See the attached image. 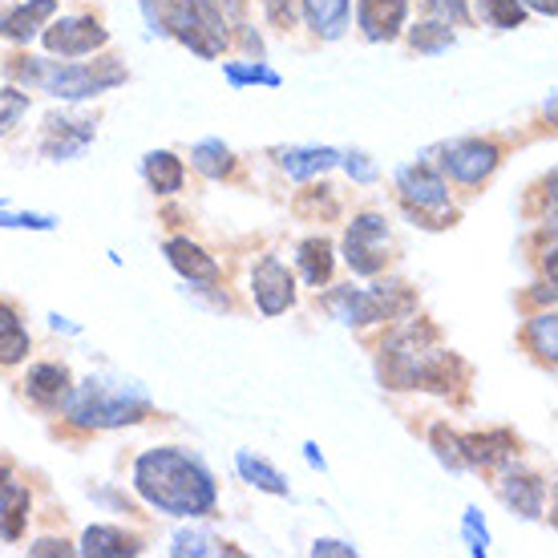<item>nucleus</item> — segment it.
<instances>
[{
  "label": "nucleus",
  "instance_id": "f257e3e1",
  "mask_svg": "<svg viewBox=\"0 0 558 558\" xmlns=\"http://www.w3.org/2000/svg\"><path fill=\"white\" fill-rule=\"evenodd\" d=\"M401 328H392L380 340L377 373L380 385L392 392L425 389V392H453L465 385L470 368L458 361V352L441 349V332L429 320H397Z\"/></svg>",
  "mask_w": 558,
  "mask_h": 558
},
{
  "label": "nucleus",
  "instance_id": "f03ea898",
  "mask_svg": "<svg viewBox=\"0 0 558 558\" xmlns=\"http://www.w3.org/2000/svg\"><path fill=\"white\" fill-rule=\"evenodd\" d=\"M134 489L150 510L167 518H207L219 506L215 477L195 453L158 446L134 461Z\"/></svg>",
  "mask_w": 558,
  "mask_h": 558
},
{
  "label": "nucleus",
  "instance_id": "7ed1b4c3",
  "mask_svg": "<svg viewBox=\"0 0 558 558\" xmlns=\"http://www.w3.org/2000/svg\"><path fill=\"white\" fill-rule=\"evenodd\" d=\"M61 409H65V421H70L73 429H85V433L126 429V425H138V421L154 417V401L138 385L106 380V377H89L82 385H73Z\"/></svg>",
  "mask_w": 558,
  "mask_h": 558
},
{
  "label": "nucleus",
  "instance_id": "20e7f679",
  "mask_svg": "<svg viewBox=\"0 0 558 558\" xmlns=\"http://www.w3.org/2000/svg\"><path fill=\"white\" fill-rule=\"evenodd\" d=\"M397 198L409 219L425 231H446L458 223V210L449 203V182L433 162H409L397 170Z\"/></svg>",
  "mask_w": 558,
  "mask_h": 558
},
{
  "label": "nucleus",
  "instance_id": "39448f33",
  "mask_svg": "<svg viewBox=\"0 0 558 558\" xmlns=\"http://www.w3.org/2000/svg\"><path fill=\"white\" fill-rule=\"evenodd\" d=\"M126 65L118 61V57H98V61H70V65H61V61H49V70H45L41 85L49 98L57 101H89V98H101V94H110L118 85H126Z\"/></svg>",
  "mask_w": 558,
  "mask_h": 558
},
{
  "label": "nucleus",
  "instance_id": "423d86ee",
  "mask_svg": "<svg viewBox=\"0 0 558 558\" xmlns=\"http://www.w3.org/2000/svg\"><path fill=\"white\" fill-rule=\"evenodd\" d=\"M167 37H174L182 49H191L203 61H215L231 45V21L219 13L215 0H174Z\"/></svg>",
  "mask_w": 558,
  "mask_h": 558
},
{
  "label": "nucleus",
  "instance_id": "0eeeda50",
  "mask_svg": "<svg viewBox=\"0 0 558 558\" xmlns=\"http://www.w3.org/2000/svg\"><path fill=\"white\" fill-rule=\"evenodd\" d=\"M392 252L389 219L380 210H361L349 227H344V264L352 276H380Z\"/></svg>",
  "mask_w": 558,
  "mask_h": 558
},
{
  "label": "nucleus",
  "instance_id": "6e6552de",
  "mask_svg": "<svg viewBox=\"0 0 558 558\" xmlns=\"http://www.w3.org/2000/svg\"><path fill=\"white\" fill-rule=\"evenodd\" d=\"M498 167H502V146L494 138L449 142L441 146V162H437L446 182H458V186H482Z\"/></svg>",
  "mask_w": 558,
  "mask_h": 558
},
{
  "label": "nucleus",
  "instance_id": "1a4fd4ad",
  "mask_svg": "<svg viewBox=\"0 0 558 558\" xmlns=\"http://www.w3.org/2000/svg\"><path fill=\"white\" fill-rule=\"evenodd\" d=\"M41 41L53 57H94L98 49L110 45V28L101 25L94 13L82 16H61L57 25L41 28Z\"/></svg>",
  "mask_w": 558,
  "mask_h": 558
},
{
  "label": "nucleus",
  "instance_id": "9d476101",
  "mask_svg": "<svg viewBox=\"0 0 558 558\" xmlns=\"http://www.w3.org/2000/svg\"><path fill=\"white\" fill-rule=\"evenodd\" d=\"M502 474H498V498H502L518 518H543V502H546V477L526 470V465H518L514 458L502 461L498 465Z\"/></svg>",
  "mask_w": 558,
  "mask_h": 558
},
{
  "label": "nucleus",
  "instance_id": "9b49d317",
  "mask_svg": "<svg viewBox=\"0 0 558 558\" xmlns=\"http://www.w3.org/2000/svg\"><path fill=\"white\" fill-rule=\"evenodd\" d=\"M252 295L264 316H283L295 304V276L288 271V264H279L276 255H264L252 267Z\"/></svg>",
  "mask_w": 558,
  "mask_h": 558
},
{
  "label": "nucleus",
  "instance_id": "f8f14e48",
  "mask_svg": "<svg viewBox=\"0 0 558 558\" xmlns=\"http://www.w3.org/2000/svg\"><path fill=\"white\" fill-rule=\"evenodd\" d=\"M94 138H98V130L89 118H49L41 134V154L49 162H73L89 150Z\"/></svg>",
  "mask_w": 558,
  "mask_h": 558
},
{
  "label": "nucleus",
  "instance_id": "ddd939ff",
  "mask_svg": "<svg viewBox=\"0 0 558 558\" xmlns=\"http://www.w3.org/2000/svg\"><path fill=\"white\" fill-rule=\"evenodd\" d=\"M167 259L191 288H198V292H203V288H219V279H223L219 259H215L207 247H198L195 239H167Z\"/></svg>",
  "mask_w": 558,
  "mask_h": 558
},
{
  "label": "nucleus",
  "instance_id": "4468645a",
  "mask_svg": "<svg viewBox=\"0 0 558 558\" xmlns=\"http://www.w3.org/2000/svg\"><path fill=\"white\" fill-rule=\"evenodd\" d=\"M409 0H356V25H361L364 41L385 45L397 41L405 33Z\"/></svg>",
  "mask_w": 558,
  "mask_h": 558
},
{
  "label": "nucleus",
  "instance_id": "2eb2a0df",
  "mask_svg": "<svg viewBox=\"0 0 558 558\" xmlns=\"http://www.w3.org/2000/svg\"><path fill=\"white\" fill-rule=\"evenodd\" d=\"M328 312H332L336 320L344 324V328H368V324H385V312L377 304V292L373 288H332V292H324L320 300Z\"/></svg>",
  "mask_w": 558,
  "mask_h": 558
},
{
  "label": "nucleus",
  "instance_id": "dca6fc26",
  "mask_svg": "<svg viewBox=\"0 0 558 558\" xmlns=\"http://www.w3.org/2000/svg\"><path fill=\"white\" fill-rule=\"evenodd\" d=\"M518 453V437L510 429H486L461 437V461L465 470H498Z\"/></svg>",
  "mask_w": 558,
  "mask_h": 558
},
{
  "label": "nucleus",
  "instance_id": "f3484780",
  "mask_svg": "<svg viewBox=\"0 0 558 558\" xmlns=\"http://www.w3.org/2000/svg\"><path fill=\"white\" fill-rule=\"evenodd\" d=\"M73 389V377H70V368L65 364H57V361H41V364H33L25 373V397L33 401L37 409H61L65 405V397H70Z\"/></svg>",
  "mask_w": 558,
  "mask_h": 558
},
{
  "label": "nucleus",
  "instance_id": "a211bd4d",
  "mask_svg": "<svg viewBox=\"0 0 558 558\" xmlns=\"http://www.w3.org/2000/svg\"><path fill=\"white\" fill-rule=\"evenodd\" d=\"M57 13V0H21L0 9V37L13 45H28L33 37H41L45 21Z\"/></svg>",
  "mask_w": 558,
  "mask_h": 558
},
{
  "label": "nucleus",
  "instance_id": "6ab92c4d",
  "mask_svg": "<svg viewBox=\"0 0 558 558\" xmlns=\"http://www.w3.org/2000/svg\"><path fill=\"white\" fill-rule=\"evenodd\" d=\"M28 510H33L28 489L16 482V474L9 465H0V538H4V543H16V538L25 534Z\"/></svg>",
  "mask_w": 558,
  "mask_h": 558
},
{
  "label": "nucleus",
  "instance_id": "aec40b11",
  "mask_svg": "<svg viewBox=\"0 0 558 558\" xmlns=\"http://www.w3.org/2000/svg\"><path fill=\"white\" fill-rule=\"evenodd\" d=\"M271 154H276L279 170L295 182H307L324 170L340 167V150H332V146H279Z\"/></svg>",
  "mask_w": 558,
  "mask_h": 558
},
{
  "label": "nucleus",
  "instance_id": "412c9836",
  "mask_svg": "<svg viewBox=\"0 0 558 558\" xmlns=\"http://www.w3.org/2000/svg\"><path fill=\"white\" fill-rule=\"evenodd\" d=\"M300 13L320 41H340L349 28L352 0H300Z\"/></svg>",
  "mask_w": 558,
  "mask_h": 558
},
{
  "label": "nucleus",
  "instance_id": "4be33fe9",
  "mask_svg": "<svg viewBox=\"0 0 558 558\" xmlns=\"http://www.w3.org/2000/svg\"><path fill=\"white\" fill-rule=\"evenodd\" d=\"M77 555L85 558H126V555H142V538L126 534L122 526H89L82 534V546Z\"/></svg>",
  "mask_w": 558,
  "mask_h": 558
},
{
  "label": "nucleus",
  "instance_id": "5701e85b",
  "mask_svg": "<svg viewBox=\"0 0 558 558\" xmlns=\"http://www.w3.org/2000/svg\"><path fill=\"white\" fill-rule=\"evenodd\" d=\"M295 259H300V276H304L307 288H328V279H332V267H336V247L332 239H304L300 247H295Z\"/></svg>",
  "mask_w": 558,
  "mask_h": 558
},
{
  "label": "nucleus",
  "instance_id": "b1692460",
  "mask_svg": "<svg viewBox=\"0 0 558 558\" xmlns=\"http://www.w3.org/2000/svg\"><path fill=\"white\" fill-rule=\"evenodd\" d=\"M191 167H195L198 174H203V179H210V182H227L239 170V158H235V150H231L227 142L203 138V142H195V146H191Z\"/></svg>",
  "mask_w": 558,
  "mask_h": 558
},
{
  "label": "nucleus",
  "instance_id": "393cba45",
  "mask_svg": "<svg viewBox=\"0 0 558 558\" xmlns=\"http://www.w3.org/2000/svg\"><path fill=\"white\" fill-rule=\"evenodd\" d=\"M142 174H146L154 195H179L182 182H186V167L174 150H150L142 158Z\"/></svg>",
  "mask_w": 558,
  "mask_h": 558
},
{
  "label": "nucleus",
  "instance_id": "a878e982",
  "mask_svg": "<svg viewBox=\"0 0 558 558\" xmlns=\"http://www.w3.org/2000/svg\"><path fill=\"white\" fill-rule=\"evenodd\" d=\"M33 352V336H28L21 312L9 300H0V364H21Z\"/></svg>",
  "mask_w": 558,
  "mask_h": 558
},
{
  "label": "nucleus",
  "instance_id": "bb28decb",
  "mask_svg": "<svg viewBox=\"0 0 558 558\" xmlns=\"http://www.w3.org/2000/svg\"><path fill=\"white\" fill-rule=\"evenodd\" d=\"M522 340H526V349L534 352V361L546 364V368H555V361H558V316H555V307H546V312L531 316L526 328H522Z\"/></svg>",
  "mask_w": 558,
  "mask_h": 558
},
{
  "label": "nucleus",
  "instance_id": "cd10ccee",
  "mask_svg": "<svg viewBox=\"0 0 558 558\" xmlns=\"http://www.w3.org/2000/svg\"><path fill=\"white\" fill-rule=\"evenodd\" d=\"M235 470L247 486L264 489V494H271V498H288V494H292V489H288V477L279 474L267 458H259V453H247V449L235 453Z\"/></svg>",
  "mask_w": 558,
  "mask_h": 558
},
{
  "label": "nucleus",
  "instance_id": "c85d7f7f",
  "mask_svg": "<svg viewBox=\"0 0 558 558\" xmlns=\"http://www.w3.org/2000/svg\"><path fill=\"white\" fill-rule=\"evenodd\" d=\"M458 45V33H453V25H446V21H421V25L409 28V49L421 57H437L446 53V49H453Z\"/></svg>",
  "mask_w": 558,
  "mask_h": 558
},
{
  "label": "nucleus",
  "instance_id": "c756f323",
  "mask_svg": "<svg viewBox=\"0 0 558 558\" xmlns=\"http://www.w3.org/2000/svg\"><path fill=\"white\" fill-rule=\"evenodd\" d=\"M474 9L482 25L502 28V33L522 28V21H526V4L522 0H474Z\"/></svg>",
  "mask_w": 558,
  "mask_h": 558
},
{
  "label": "nucleus",
  "instance_id": "7c9ffc66",
  "mask_svg": "<svg viewBox=\"0 0 558 558\" xmlns=\"http://www.w3.org/2000/svg\"><path fill=\"white\" fill-rule=\"evenodd\" d=\"M170 555L174 558H203V555H239L235 546H227V543H219L215 534H207V531H179L174 538H170Z\"/></svg>",
  "mask_w": 558,
  "mask_h": 558
},
{
  "label": "nucleus",
  "instance_id": "2f4dec72",
  "mask_svg": "<svg viewBox=\"0 0 558 558\" xmlns=\"http://www.w3.org/2000/svg\"><path fill=\"white\" fill-rule=\"evenodd\" d=\"M223 77L231 89H243V85H267V89H279L283 77L276 70H267L264 61H223Z\"/></svg>",
  "mask_w": 558,
  "mask_h": 558
},
{
  "label": "nucleus",
  "instance_id": "473e14b6",
  "mask_svg": "<svg viewBox=\"0 0 558 558\" xmlns=\"http://www.w3.org/2000/svg\"><path fill=\"white\" fill-rule=\"evenodd\" d=\"M28 106H33V101H28V89H21V85H4V89H0V138L21 126V118L28 113Z\"/></svg>",
  "mask_w": 558,
  "mask_h": 558
},
{
  "label": "nucleus",
  "instance_id": "72a5a7b5",
  "mask_svg": "<svg viewBox=\"0 0 558 558\" xmlns=\"http://www.w3.org/2000/svg\"><path fill=\"white\" fill-rule=\"evenodd\" d=\"M429 441H433V453L437 461L446 465V470H465V461H461V433H453L446 421H437L429 429Z\"/></svg>",
  "mask_w": 558,
  "mask_h": 558
},
{
  "label": "nucleus",
  "instance_id": "f704fd0d",
  "mask_svg": "<svg viewBox=\"0 0 558 558\" xmlns=\"http://www.w3.org/2000/svg\"><path fill=\"white\" fill-rule=\"evenodd\" d=\"M461 534H465V543H470V555L486 558L489 555V531H486V518H482V510H465V518H461Z\"/></svg>",
  "mask_w": 558,
  "mask_h": 558
},
{
  "label": "nucleus",
  "instance_id": "c9c22d12",
  "mask_svg": "<svg viewBox=\"0 0 558 558\" xmlns=\"http://www.w3.org/2000/svg\"><path fill=\"white\" fill-rule=\"evenodd\" d=\"M425 13L433 21H446V25H465L470 21V0H421Z\"/></svg>",
  "mask_w": 558,
  "mask_h": 558
},
{
  "label": "nucleus",
  "instance_id": "e433bc0d",
  "mask_svg": "<svg viewBox=\"0 0 558 558\" xmlns=\"http://www.w3.org/2000/svg\"><path fill=\"white\" fill-rule=\"evenodd\" d=\"M340 162H344V170H349V179H352V182H361V186H373V182L380 179L377 162H373V158H368L364 150L340 154Z\"/></svg>",
  "mask_w": 558,
  "mask_h": 558
},
{
  "label": "nucleus",
  "instance_id": "4c0bfd02",
  "mask_svg": "<svg viewBox=\"0 0 558 558\" xmlns=\"http://www.w3.org/2000/svg\"><path fill=\"white\" fill-rule=\"evenodd\" d=\"M170 9H174V0H142V16L150 25V37H167L170 33Z\"/></svg>",
  "mask_w": 558,
  "mask_h": 558
},
{
  "label": "nucleus",
  "instance_id": "58836bf2",
  "mask_svg": "<svg viewBox=\"0 0 558 558\" xmlns=\"http://www.w3.org/2000/svg\"><path fill=\"white\" fill-rule=\"evenodd\" d=\"M264 13L267 21H271V28H295V21H300V0H264Z\"/></svg>",
  "mask_w": 558,
  "mask_h": 558
},
{
  "label": "nucleus",
  "instance_id": "ea45409f",
  "mask_svg": "<svg viewBox=\"0 0 558 558\" xmlns=\"http://www.w3.org/2000/svg\"><path fill=\"white\" fill-rule=\"evenodd\" d=\"M0 227H16V231H53L57 219L53 215H9V210H0Z\"/></svg>",
  "mask_w": 558,
  "mask_h": 558
},
{
  "label": "nucleus",
  "instance_id": "a19ab883",
  "mask_svg": "<svg viewBox=\"0 0 558 558\" xmlns=\"http://www.w3.org/2000/svg\"><path fill=\"white\" fill-rule=\"evenodd\" d=\"M356 558V546L340 543V538H316L312 543V558Z\"/></svg>",
  "mask_w": 558,
  "mask_h": 558
},
{
  "label": "nucleus",
  "instance_id": "79ce46f5",
  "mask_svg": "<svg viewBox=\"0 0 558 558\" xmlns=\"http://www.w3.org/2000/svg\"><path fill=\"white\" fill-rule=\"evenodd\" d=\"M28 555L33 558H65V555H77V546H70L65 538H41V543H33L28 546Z\"/></svg>",
  "mask_w": 558,
  "mask_h": 558
},
{
  "label": "nucleus",
  "instance_id": "37998d69",
  "mask_svg": "<svg viewBox=\"0 0 558 558\" xmlns=\"http://www.w3.org/2000/svg\"><path fill=\"white\" fill-rule=\"evenodd\" d=\"M215 4H219V13H223L227 21L243 25V0H215Z\"/></svg>",
  "mask_w": 558,
  "mask_h": 558
},
{
  "label": "nucleus",
  "instance_id": "c03bdc74",
  "mask_svg": "<svg viewBox=\"0 0 558 558\" xmlns=\"http://www.w3.org/2000/svg\"><path fill=\"white\" fill-rule=\"evenodd\" d=\"M531 13H543L546 21H555V13H558V0H522Z\"/></svg>",
  "mask_w": 558,
  "mask_h": 558
},
{
  "label": "nucleus",
  "instance_id": "a18cd8bd",
  "mask_svg": "<svg viewBox=\"0 0 558 558\" xmlns=\"http://www.w3.org/2000/svg\"><path fill=\"white\" fill-rule=\"evenodd\" d=\"M304 458H307V465H312V470H320V474L328 470V461H324V453L316 449V441H307V446H304Z\"/></svg>",
  "mask_w": 558,
  "mask_h": 558
},
{
  "label": "nucleus",
  "instance_id": "49530a36",
  "mask_svg": "<svg viewBox=\"0 0 558 558\" xmlns=\"http://www.w3.org/2000/svg\"><path fill=\"white\" fill-rule=\"evenodd\" d=\"M0 210H4V198H0Z\"/></svg>",
  "mask_w": 558,
  "mask_h": 558
}]
</instances>
